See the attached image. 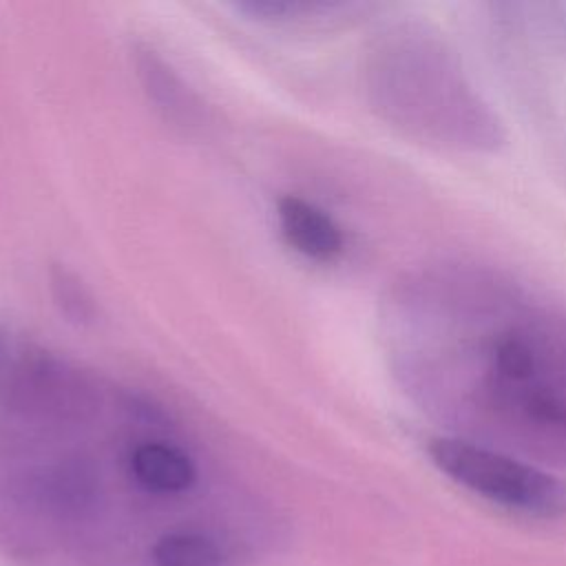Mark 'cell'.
Instances as JSON below:
<instances>
[{
    "label": "cell",
    "mask_w": 566,
    "mask_h": 566,
    "mask_svg": "<svg viewBox=\"0 0 566 566\" xmlns=\"http://www.w3.org/2000/svg\"><path fill=\"white\" fill-rule=\"evenodd\" d=\"M431 462L467 491L533 517L566 513V484L539 467L469 438H433Z\"/></svg>",
    "instance_id": "2"
},
{
    "label": "cell",
    "mask_w": 566,
    "mask_h": 566,
    "mask_svg": "<svg viewBox=\"0 0 566 566\" xmlns=\"http://www.w3.org/2000/svg\"><path fill=\"white\" fill-rule=\"evenodd\" d=\"M276 214L285 241L303 256L334 261L343 252L345 239L338 223L312 201L287 195L279 199Z\"/></svg>",
    "instance_id": "4"
},
{
    "label": "cell",
    "mask_w": 566,
    "mask_h": 566,
    "mask_svg": "<svg viewBox=\"0 0 566 566\" xmlns=\"http://www.w3.org/2000/svg\"><path fill=\"white\" fill-rule=\"evenodd\" d=\"M130 480L150 495H179L197 484L195 460L164 440H144L126 458Z\"/></svg>",
    "instance_id": "3"
},
{
    "label": "cell",
    "mask_w": 566,
    "mask_h": 566,
    "mask_svg": "<svg viewBox=\"0 0 566 566\" xmlns=\"http://www.w3.org/2000/svg\"><path fill=\"white\" fill-rule=\"evenodd\" d=\"M55 287L60 292V303L64 305V310L69 314H75V316H82V318L88 314V303L82 298V292H80L77 283L69 274L60 272L55 276Z\"/></svg>",
    "instance_id": "6"
},
{
    "label": "cell",
    "mask_w": 566,
    "mask_h": 566,
    "mask_svg": "<svg viewBox=\"0 0 566 566\" xmlns=\"http://www.w3.org/2000/svg\"><path fill=\"white\" fill-rule=\"evenodd\" d=\"M422 400L524 451L566 458V321L500 281L440 270L402 298Z\"/></svg>",
    "instance_id": "1"
},
{
    "label": "cell",
    "mask_w": 566,
    "mask_h": 566,
    "mask_svg": "<svg viewBox=\"0 0 566 566\" xmlns=\"http://www.w3.org/2000/svg\"><path fill=\"white\" fill-rule=\"evenodd\" d=\"M232 551L201 528H177L150 551L148 566H232Z\"/></svg>",
    "instance_id": "5"
}]
</instances>
